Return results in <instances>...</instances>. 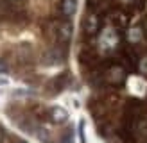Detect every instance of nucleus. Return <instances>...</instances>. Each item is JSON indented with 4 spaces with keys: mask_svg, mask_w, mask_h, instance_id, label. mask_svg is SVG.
I'll list each match as a JSON object with an SVG mask.
<instances>
[{
    "mask_svg": "<svg viewBox=\"0 0 147 143\" xmlns=\"http://www.w3.org/2000/svg\"><path fill=\"white\" fill-rule=\"evenodd\" d=\"M50 118H52V122H56V124H63V122L68 120V111L65 109V107L56 106V107L50 109Z\"/></svg>",
    "mask_w": 147,
    "mask_h": 143,
    "instance_id": "obj_1",
    "label": "nucleus"
},
{
    "mask_svg": "<svg viewBox=\"0 0 147 143\" xmlns=\"http://www.w3.org/2000/svg\"><path fill=\"white\" fill-rule=\"evenodd\" d=\"M77 9V4H76V0H63V4H61V11L65 16H72L74 13H76Z\"/></svg>",
    "mask_w": 147,
    "mask_h": 143,
    "instance_id": "obj_2",
    "label": "nucleus"
},
{
    "mask_svg": "<svg viewBox=\"0 0 147 143\" xmlns=\"http://www.w3.org/2000/svg\"><path fill=\"white\" fill-rule=\"evenodd\" d=\"M59 39H70V36H72V25L70 23H63L61 27H59Z\"/></svg>",
    "mask_w": 147,
    "mask_h": 143,
    "instance_id": "obj_3",
    "label": "nucleus"
},
{
    "mask_svg": "<svg viewBox=\"0 0 147 143\" xmlns=\"http://www.w3.org/2000/svg\"><path fill=\"white\" fill-rule=\"evenodd\" d=\"M95 27H97V20H95V16H90V20H88V31L93 32Z\"/></svg>",
    "mask_w": 147,
    "mask_h": 143,
    "instance_id": "obj_4",
    "label": "nucleus"
},
{
    "mask_svg": "<svg viewBox=\"0 0 147 143\" xmlns=\"http://www.w3.org/2000/svg\"><path fill=\"white\" fill-rule=\"evenodd\" d=\"M7 84H11V79L5 75H0V86H7Z\"/></svg>",
    "mask_w": 147,
    "mask_h": 143,
    "instance_id": "obj_5",
    "label": "nucleus"
},
{
    "mask_svg": "<svg viewBox=\"0 0 147 143\" xmlns=\"http://www.w3.org/2000/svg\"><path fill=\"white\" fill-rule=\"evenodd\" d=\"M131 39H140V31H138V29L131 31Z\"/></svg>",
    "mask_w": 147,
    "mask_h": 143,
    "instance_id": "obj_6",
    "label": "nucleus"
},
{
    "mask_svg": "<svg viewBox=\"0 0 147 143\" xmlns=\"http://www.w3.org/2000/svg\"><path fill=\"white\" fill-rule=\"evenodd\" d=\"M140 66H142V70H144V72H147V57H145V59L142 61V64H140Z\"/></svg>",
    "mask_w": 147,
    "mask_h": 143,
    "instance_id": "obj_7",
    "label": "nucleus"
},
{
    "mask_svg": "<svg viewBox=\"0 0 147 143\" xmlns=\"http://www.w3.org/2000/svg\"><path fill=\"white\" fill-rule=\"evenodd\" d=\"M2 141H4V131L0 129V143H2Z\"/></svg>",
    "mask_w": 147,
    "mask_h": 143,
    "instance_id": "obj_8",
    "label": "nucleus"
},
{
    "mask_svg": "<svg viewBox=\"0 0 147 143\" xmlns=\"http://www.w3.org/2000/svg\"><path fill=\"white\" fill-rule=\"evenodd\" d=\"M5 70V66H4V64H0V72H4Z\"/></svg>",
    "mask_w": 147,
    "mask_h": 143,
    "instance_id": "obj_9",
    "label": "nucleus"
},
{
    "mask_svg": "<svg viewBox=\"0 0 147 143\" xmlns=\"http://www.w3.org/2000/svg\"><path fill=\"white\" fill-rule=\"evenodd\" d=\"M18 143H25V141H18Z\"/></svg>",
    "mask_w": 147,
    "mask_h": 143,
    "instance_id": "obj_10",
    "label": "nucleus"
}]
</instances>
